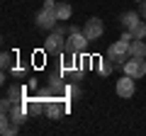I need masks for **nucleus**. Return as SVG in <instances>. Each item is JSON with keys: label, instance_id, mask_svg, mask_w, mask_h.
<instances>
[{"label": "nucleus", "instance_id": "1", "mask_svg": "<svg viewBox=\"0 0 146 136\" xmlns=\"http://www.w3.org/2000/svg\"><path fill=\"white\" fill-rule=\"evenodd\" d=\"M88 42L90 39L85 37L83 32H73V34H68L66 49H63V51L71 53V56H80V53H85V49H88Z\"/></svg>", "mask_w": 146, "mask_h": 136}, {"label": "nucleus", "instance_id": "2", "mask_svg": "<svg viewBox=\"0 0 146 136\" xmlns=\"http://www.w3.org/2000/svg\"><path fill=\"white\" fill-rule=\"evenodd\" d=\"M129 44H131V42H127V39L119 37V42H115L112 46H110L107 56L115 61V66H124V63L129 61Z\"/></svg>", "mask_w": 146, "mask_h": 136}, {"label": "nucleus", "instance_id": "3", "mask_svg": "<svg viewBox=\"0 0 146 136\" xmlns=\"http://www.w3.org/2000/svg\"><path fill=\"white\" fill-rule=\"evenodd\" d=\"M63 49H66V39H63L61 32L54 29L46 37V42H44V51L46 53H63Z\"/></svg>", "mask_w": 146, "mask_h": 136}, {"label": "nucleus", "instance_id": "4", "mask_svg": "<svg viewBox=\"0 0 146 136\" xmlns=\"http://www.w3.org/2000/svg\"><path fill=\"white\" fill-rule=\"evenodd\" d=\"M122 68H124V73L131 75V78H144L146 75V61L144 58H136V56H129V61Z\"/></svg>", "mask_w": 146, "mask_h": 136}, {"label": "nucleus", "instance_id": "5", "mask_svg": "<svg viewBox=\"0 0 146 136\" xmlns=\"http://www.w3.org/2000/svg\"><path fill=\"white\" fill-rule=\"evenodd\" d=\"M83 34L90 39V42L100 39V37L105 34V24H102V20H100V17H90V20L85 22V27H83Z\"/></svg>", "mask_w": 146, "mask_h": 136}, {"label": "nucleus", "instance_id": "6", "mask_svg": "<svg viewBox=\"0 0 146 136\" xmlns=\"http://www.w3.org/2000/svg\"><path fill=\"white\" fill-rule=\"evenodd\" d=\"M134 80L136 78H131V75L124 73V78H119V80H117V85H115L117 95H119V97H131V95L136 92V83H134Z\"/></svg>", "mask_w": 146, "mask_h": 136}, {"label": "nucleus", "instance_id": "7", "mask_svg": "<svg viewBox=\"0 0 146 136\" xmlns=\"http://www.w3.org/2000/svg\"><path fill=\"white\" fill-rule=\"evenodd\" d=\"M56 24H58V17L54 15V12H49V10H39V15H36V27L39 29H49V32H54L56 29Z\"/></svg>", "mask_w": 146, "mask_h": 136}, {"label": "nucleus", "instance_id": "8", "mask_svg": "<svg viewBox=\"0 0 146 136\" xmlns=\"http://www.w3.org/2000/svg\"><path fill=\"white\" fill-rule=\"evenodd\" d=\"M66 110H68L66 100H46V110H44V114H46L49 119H56V117L63 114Z\"/></svg>", "mask_w": 146, "mask_h": 136}, {"label": "nucleus", "instance_id": "9", "mask_svg": "<svg viewBox=\"0 0 146 136\" xmlns=\"http://www.w3.org/2000/svg\"><path fill=\"white\" fill-rule=\"evenodd\" d=\"M139 22H141V12H124V15H122V27H124L127 32H131Z\"/></svg>", "mask_w": 146, "mask_h": 136}, {"label": "nucleus", "instance_id": "10", "mask_svg": "<svg viewBox=\"0 0 146 136\" xmlns=\"http://www.w3.org/2000/svg\"><path fill=\"white\" fill-rule=\"evenodd\" d=\"M17 126H20V124H15V121L10 119V114H3V117H0V131H3L5 136L17 134Z\"/></svg>", "mask_w": 146, "mask_h": 136}, {"label": "nucleus", "instance_id": "11", "mask_svg": "<svg viewBox=\"0 0 146 136\" xmlns=\"http://www.w3.org/2000/svg\"><path fill=\"white\" fill-rule=\"evenodd\" d=\"M129 56L146 58V44H144V39H134V42L129 44Z\"/></svg>", "mask_w": 146, "mask_h": 136}, {"label": "nucleus", "instance_id": "12", "mask_svg": "<svg viewBox=\"0 0 146 136\" xmlns=\"http://www.w3.org/2000/svg\"><path fill=\"white\" fill-rule=\"evenodd\" d=\"M27 92H29L27 88H20V85H12V88H10V92H7V97H10L12 102H22V100L27 97Z\"/></svg>", "mask_w": 146, "mask_h": 136}, {"label": "nucleus", "instance_id": "13", "mask_svg": "<svg viewBox=\"0 0 146 136\" xmlns=\"http://www.w3.org/2000/svg\"><path fill=\"white\" fill-rule=\"evenodd\" d=\"M56 17H58V22L71 20V5H68V3H58V7H56Z\"/></svg>", "mask_w": 146, "mask_h": 136}, {"label": "nucleus", "instance_id": "14", "mask_svg": "<svg viewBox=\"0 0 146 136\" xmlns=\"http://www.w3.org/2000/svg\"><path fill=\"white\" fill-rule=\"evenodd\" d=\"M112 68H117L115 66V61H112V58H100V73H102V75H110V73H112Z\"/></svg>", "mask_w": 146, "mask_h": 136}, {"label": "nucleus", "instance_id": "15", "mask_svg": "<svg viewBox=\"0 0 146 136\" xmlns=\"http://www.w3.org/2000/svg\"><path fill=\"white\" fill-rule=\"evenodd\" d=\"M131 37L134 39H144L146 37V22H139V24L131 29Z\"/></svg>", "mask_w": 146, "mask_h": 136}, {"label": "nucleus", "instance_id": "16", "mask_svg": "<svg viewBox=\"0 0 146 136\" xmlns=\"http://www.w3.org/2000/svg\"><path fill=\"white\" fill-rule=\"evenodd\" d=\"M0 66H3V71H10V68H12V53L3 51V56H0Z\"/></svg>", "mask_w": 146, "mask_h": 136}, {"label": "nucleus", "instance_id": "17", "mask_svg": "<svg viewBox=\"0 0 146 136\" xmlns=\"http://www.w3.org/2000/svg\"><path fill=\"white\" fill-rule=\"evenodd\" d=\"M56 7H58L56 0H44V10H49V12H54V15H56Z\"/></svg>", "mask_w": 146, "mask_h": 136}, {"label": "nucleus", "instance_id": "18", "mask_svg": "<svg viewBox=\"0 0 146 136\" xmlns=\"http://www.w3.org/2000/svg\"><path fill=\"white\" fill-rule=\"evenodd\" d=\"M139 12H141V17H144V20H146V0H144V3H141V7H139Z\"/></svg>", "mask_w": 146, "mask_h": 136}, {"label": "nucleus", "instance_id": "19", "mask_svg": "<svg viewBox=\"0 0 146 136\" xmlns=\"http://www.w3.org/2000/svg\"><path fill=\"white\" fill-rule=\"evenodd\" d=\"M134 3H144V0H134Z\"/></svg>", "mask_w": 146, "mask_h": 136}]
</instances>
